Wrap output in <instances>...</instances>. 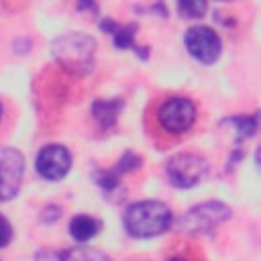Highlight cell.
<instances>
[{
	"label": "cell",
	"instance_id": "cell-6",
	"mask_svg": "<svg viewBox=\"0 0 261 261\" xmlns=\"http://www.w3.org/2000/svg\"><path fill=\"white\" fill-rule=\"evenodd\" d=\"M24 159L20 151L10 147H0V204L12 200L22 184Z\"/></svg>",
	"mask_w": 261,
	"mask_h": 261
},
{
	"label": "cell",
	"instance_id": "cell-18",
	"mask_svg": "<svg viewBox=\"0 0 261 261\" xmlns=\"http://www.w3.org/2000/svg\"><path fill=\"white\" fill-rule=\"evenodd\" d=\"M167 261H190V259H186L184 255H173V257H169Z\"/></svg>",
	"mask_w": 261,
	"mask_h": 261
},
{
	"label": "cell",
	"instance_id": "cell-20",
	"mask_svg": "<svg viewBox=\"0 0 261 261\" xmlns=\"http://www.w3.org/2000/svg\"><path fill=\"white\" fill-rule=\"evenodd\" d=\"M218 2H228V0H218Z\"/></svg>",
	"mask_w": 261,
	"mask_h": 261
},
{
	"label": "cell",
	"instance_id": "cell-16",
	"mask_svg": "<svg viewBox=\"0 0 261 261\" xmlns=\"http://www.w3.org/2000/svg\"><path fill=\"white\" fill-rule=\"evenodd\" d=\"M10 241H12V226H10V222L0 214V249L6 247Z\"/></svg>",
	"mask_w": 261,
	"mask_h": 261
},
{
	"label": "cell",
	"instance_id": "cell-9",
	"mask_svg": "<svg viewBox=\"0 0 261 261\" xmlns=\"http://www.w3.org/2000/svg\"><path fill=\"white\" fill-rule=\"evenodd\" d=\"M35 261H110V259L98 249L73 247L61 251H41Z\"/></svg>",
	"mask_w": 261,
	"mask_h": 261
},
{
	"label": "cell",
	"instance_id": "cell-4",
	"mask_svg": "<svg viewBox=\"0 0 261 261\" xmlns=\"http://www.w3.org/2000/svg\"><path fill=\"white\" fill-rule=\"evenodd\" d=\"M210 171L208 159L196 153H177L165 163V175L171 186L188 190L204 181V177Z\"/></svg>",
	"mask_w": 261,
	"mask_h": 261
},
{
	"label": "cell",
	"instance_id": "cell-19",
	"mask_svg": "<svg viewBox=\"0 0 261 261\" xmlns=\"http://www.w3.org/2000/svg\"><path fill=\"white\" fill-rule=\"evenodd\" d=\"M0 118H2V104H0Z\"/></svg>",
	"mask_w": 261,
	"mask_h": 261
},
{
	"label": "cell",
	"instance_id": "cell-7",
	"mask_svg": "<svg viewBox=\"0 0 261 261\" xmlns=\"http://www.w3.org/2000/svg\"><path fill=\"white\" fill-rule=\"evenodd\" d=\"M186 49L188 53L204 63V65H212L218 57H220V51H222V43H220V37L210 29V27H192L188 33H186Z\"/></svg>",
	"mask_w": 261,
	"mask_h": 261
},
{
	"label": "cell",
	"instance_id": "cell-2",
	"mask_svg": "<svg viewBox=\"0 0 261 261\" xmlns=\"http://www.w3.org/2000/svg\"><path fill=\"white\" fill-rule=\"evenodd\" d=\"M51 53H53L55 61L61 67H65L69 73L86 75L94 67L96 43L92 37L71 31V33L59 35L51 43Z\"/></svg>",
	"mask_w": 261,
	"mask_h": 261
},
{
	"label": "cell",
	"instance_id": "cell-11",
	"mask_svg": "<svg viewBox=\"0 0 261 261\" xmlns=\"http://www.w3.org/2000/svg\"><path fill=\"white\" fill-rule=\"evenodd\" d=\"M139 165H141V157H137L135 153H124V155L120 157V161H118L112 169H108V171H100L96 184L102 186L104 192H110V190H114V188L118 186V181H120L118 175H120V173L133 171V169H137Z\"/></svg>",
	"mask_w": 261,
	"mask_h": 261
},
{
	"label": "cell",
	"instance_id": "cell-17",
	"mask_svg": "<svg viewBox=\"0 0 261 261\" xmlns=\"http://www.w3.org/2000/svg\"><path fill=\"white\" fill-rule=\"evenodd\" d=\"M61 216V208L59 206H47L45 210H43V222H53V220H57Z\"/></svg>",
	"mask_w": 261,
	"mask_h": 261
},
{
	"label": "cell",
	"instance_id": "cell-10",
	"mask_svg": "<svg viewBox=\"0 0 261 261\" xmlns=\"http://www.w3.org/2000/svg\"><path fill=\"white\" fill-rule=\"evenodd\" d=\"M100 27H102V31H106L112 37V41H114V45L118 49H133L135 53H139L141 59H147L149 57V51H143V47H139L135 43V33H133L135 31V24L120 27V24H116L112 20H102Z\"/></svg>",
	"mask_w": 261,
	"mask_h": 261
},
{
	"label": "cell",
	"instance_id": "cell-14",
	"mask_svg": "<svg viewBox=\"0 0 261 261\" xmlns=\"http://www.w3.org/2000/svg\"><path fill=\"white\" fill-rule=\"evenodd\" d=\"M224 124H230L239 137V141L243 139H249L257 133V124H259V118L257 114H245V116H232V118H224Z\"/></svg>",
	"mask_w": 261,
	"mask_h": 261
},
{
	"label": "cell",
	"instance_id": "cell-15",
	"mask_svg": "<svg viewBox=\"0 0 261 261\" xmlns=\"http://www.w3.org/2000/svg\"><path fill=\"white\" fill-rule=\"evenodd\" d=\"M208 0H177V10L184 18H200L206 14Z\"/></svg>",
	"mask_w": 261,
	"mask_h": 261
},
{
	"label": "cell",
	"instance_id": "cell-12",
	"mask_svg": "<svg viewBox=\"0 0 261 261\" xmlns=\"http://www.w3.org/2000/svg\"><path fill=\"white\" fill-rule=\"evenodd\" d=\"M100 226L102 222L94 216H88V214H77L71 218L69 222V234L77 241V243H86L90 239H94L98 232H100Z\"/></svg>",
	"mask_w": 261,
	"mask_h": 261
},
{
	"label": "cell",
	"instance_id": "cell-5",
	"mask_svg": "<svg viewBox=\"0 0 261 261\" xmlns=\"http://www.w3.org/2000/svg\"><path fill=\"white\" fill-rule=\"evenodd\" d=\"M228 218H230V208L226 204L202 202L186 210V214L177 220V226L186 234H206Z\"/></svg>",
	"mask_w": 261,
	"mask_h": 261
},
{
	"label": "cell",
	"instance_id": "cell-8",
	"mask_svg": "<svg viewBox=\"0 0 261 261\" xmlns=\"http://www.w3.org/2000/svg\"><path fill=\"white\" fill-rule=\"evenodd\" d=\"M37 171L49 181H57L71 169V153L63 145H47L37 155Z\"/></svg>",
	"mask_w": 261,
	"mask_h": 261
},
{
	"label": "cell",
	"instance_id": "cell-1",
	"mask_svg": "<svg viewBox=\"0 0 261 261\" xmlns=\"http://www.w3.org/2000/svg\"><path fill=\"white\" fill-rule=\"evenodd\" d=\"M173 214L167 204L159 200H141L126 208L124 228L137 239H149L165 232L171 226Z\"/></svg>",
	"mask_w": 261,
	"mask_h": 261
},
{
	"label": "cell",
	"instance_id": "cell-3",
	"mask_svg": "<svg viewBox=\"0 0 261 261\" xmlns=\"http://www.w3.org/2000/svg\"><path fill=\"white\" fill-rule=\"evenodd\" d=\"M196 116H198V108L186 96H169L155 110V120L159 128L167 135L188 133L194 126Z\"/></svg>",
	"mask_w": 261,
	"mask_h": 261
},
{
	"label": "cell",
	"instance_id": "cell-13",
	"mask_svg": "<svg viewBox=\"0 0 261 261\" xmlns=\"http://www.w3.org/2000/svg\"><path fill=\"white\" fill-rule=\"evenodd\" d=\"M122 108V100H96L94 106H92V112H94V118L104 126H112L118 118V112Z\"/></svg>",
	"mask_w": 261,
	"mask_h": 261
}]
</instances>
